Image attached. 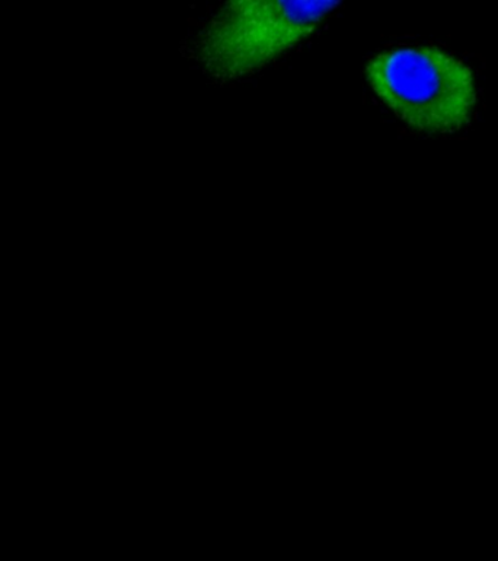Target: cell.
Listing matches in <instances>:
<instances>
[{"instance_id": "6da1fadb", "label": "cell", "mask_w": 498, "mask_h": 561, "mask_svg": "<svg viewBox=\"0 0 498 561\" xmlns=\"http://www.w3.org/2000/svg\"><path fill=\"white\" fill-rule=\"evenodd\" d=\"M344 0H222L197 38V59L232 81L266 68L315 33Z\"/></svg>"}, {"instance_id": "7a4b0ae2", "label": "cell", "mask_w": 498, "mask_h": 561, "mask_svg": "<svg viewBox=\"0 0 498 561\" xmlns=\"http://www.w3.org/2000/svg\"><path fill=\"white\" fill-rule=\"evenodd\" d=\"M366 77L378 99L405 125L452 134L468 125L475 101L471 69L430 47H399L374 56Z\"/></svg>"}]
</instances>
